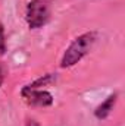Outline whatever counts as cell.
Masks as SVG:
<instances>
[{
    "label": "cell",
    "instance_id": "obj_4",
    "mask_svg": "<svg viewBox=\"0 0 125 126\" xmlns=\"http://www.w3.org/2000/svg\"><path fill=\"white\" fill-rule=\"evenodd\" d=\"M116 98H118V94L116 93H113V94H110L102 104H99L97 107H96V110H94V116L99 119V120H103V119H106L110 113H112V110H113V107H115V104H116Z\"/></svg>",
    "mask_w": 125,
    "mask_h": 126
},
{
    "label": "cell",
    "instance_id": "obj_3",
    "mask_svg": "<svg viewBox=\"0 0 125 126\" xmlns=\"http://www.w3.org/2000/svg\"><path fill=\"white\" fill-rule=\"evenodd\" d=\"M21 97L28 106H32V107H50L53 104V95L49 91L31 88L28 85H25L21 90Z\"/></svg>",
    "mask_w": 125,
    "mask_h": 126
},
{
    "label": "cell",
    "instance_id": "obj_5",
    "mask_svg": "<svg viewBox=\"0 0 125 126\" xmlns=\"http://www.w3.org/2000/svg\"><path fill=\"white\" fill-rule=\"evenodd\" d=\"M55 79H56V76L53 75V73H47V75H43L41 78H38V79H35L34 82H31L28 87H31V88H38V87H44V85H49V84H52V82H55Z\"/></svg>",
    "mask_w": 125,
    "mask_h": 126
},
{
    "label": "cell",
    "instance_id": "obj_7",
    "mask_svg": "<svg viewBox=\"0 0 125 126\" xmlns=\"http://www.w3.org/2000/svg\"><path fill=\"white\" fill-rule=\"evenodd\" d=\"M25 126H40V123H38L37 120H34V119H28V120L25 122Z\"/></svg>",
    "mask_w": 125,
    "mask_h": 126
},
{
    "label": "cell",
    "instance_id": "obj_8",
    "mask_svg": "<svg viewBox=\"0 0 125 126\" xmlns=\"http://www.w3.org/2000/svg\"><path fill=\"white\" fill-rule=\"evenodd\" d=\"M3 82V69H1V64H0V85Z\"/></svg>",
    "mask_w": 125,
    "mask_h": 126
},
{
    "label": "cell",
    "instance_id": "obj_2",
    "mask_svg": "<svg viewBox=\"0 0 125 126\" xmlns=\"http://www.w3.org/2000/svg\"><path fill=\"white\" fill-rule=\"evenodd\" d=\"M50 0H31L27 6L25 19L31 30L43 28L50 19Z\"/></svg>",
    "mask_w": 125,
    "mask_h": 126
},
{
    "label": "cell",
    "instance_id": "obj_1",
    "mask_svg": "<svg viewBox=\"0 0 125 126\" xmlns=\"http://www.w3.org/2000/svg\"><path fill=\"white\" fill-rule=\"evenodd\" d=\"M97 32L90 31L84 32L81 35H78L71 44L69 47L65 50L62 59H61V67H72L75 66L80 60H83L91 50H93L94 44L97 43Z\"/></svg>",
    "mask_w": 125,
    "mask_h": 126
},
{
    "label": "cell",
    "instance_id": "obj_6",
    "mask_svg": "<svg viewBox=\"0 0 125 126\" xmlns=\"http://www.w3.org/2000/svg\"><path fill=\"white\" fill-rule=\"evenodd\" d=\"M6 53V40H4V28L0 24V56Z\"/></svg>",
    "mask_w": 125,
    "mask_h": 126
}]
</instances>
